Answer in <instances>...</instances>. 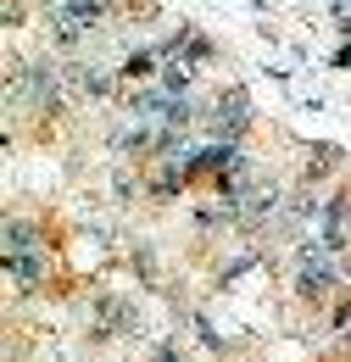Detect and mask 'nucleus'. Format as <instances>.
I'll return each instance as SVG.
<instances>
[{"label": "nucleus", "mask_w": 351, "mask_h": 362, "mask_svg": "<svg viewBox=\"0 0 351 362\" xmlns=\"http://www.w3.org/2000/svg\"><path fill=\"white\" fill-rule=\"evenodd\" d=\"M106 6H112V0H56V17L89 34V28H95V23L106 17Z\"/></svg>", "instance_id": "f257e3e1"}]
</instances>
